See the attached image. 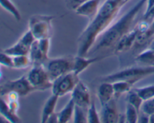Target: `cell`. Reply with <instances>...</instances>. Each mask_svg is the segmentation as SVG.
Masks as SVG:
<instances>
[{"label": "cell", "mask_w": 154, "mask_h": 123, "mask_svg": "<svg viewBox=\"0 0 154 123\" xmlns=\"http://www.w3.org/2000/svg\"><path fill=\"white\" fill-rule=\"evenodd\" d=\"M124 0H106L78 38V55L86 56L96 39L110 27L122 7Z\"/></svg>", "instance_id": "1"}, {"label": "cell", "mask_w": 154, "mask_h": 123, "mask_svg": "<svg viewBox=\"0 0 154 123\" xmlns=\"http://www.w3.org/2000/svg\"><path fill=\"white\" fill-rule=\"evenodd\" d=\"M147 0H139L135 5L131 8L125 14H123L117 22L109 27L101 38L96 46V50L111 48L115 46L117 42L124 34L131 30L132 24L137 15L146 4Z\"/></svg>", "instance_id": "2"}, {"label": "cell", "mask_w": 154, "mask_h": 123, "mask_svg": "<svg viewBox=\"0 0 154 123\" xmlns=\"http://www.w3.org/2000/svg\"><path fill=\"white\" fill-rule=\"evenodd\" d=\"M154 74V67L135 66L127 68L114 74L105 76L102 78V82H114L116 81H126L132 86L141 80Z\"/></svg>", "instance_id": "3"}, {"label": "cell", "mask_w": 154, "mask_h": 123, "mask_svg": "<svg viewBox=\"0 0 154 123\" xmlns=\"http://www.w3.org/2000/svg\"><path fill=\"white\" fill-rule=\"evenodd\" d=\"M26 76L35 90L42 91L52 87V80L47 68L42 64H35Z\"/></svg>", "instance_id": "4"}, {"label": "cell", "mask_w": 154, "mask_h": 123, "mask_svg": "<svg viewBox=\"0 0 154 123\" xmlns=\"http://www.w3.org/2000/svg\"><path fill=\"white\" fill-rule=\"evenodd\" d=\"M54 16L48 15H35L29 22V29L35 39L50 38L52 29V20Z\"/></svg>", "instance_id": "5"}, {"label": "cell", "mask_w": 154, "mask_h": 123, "mask_svg": "<svg viewBox=\"0 0 154 123\" xmlns=\"http://www.w3.org/2000/svg\"><path fill=\"white\" fill-rule=\"evenodd\" d=\"M78 76L79 75L76 74L74 71H71L57 77L53 81L51 87L52 94L62 97L68 93L72 92L80 81Z\"/></svg>", "instance_id": "6"}, {"label": "cell", "mask_w": 154, "mask_h": 123, "mask_svg": "<svg viewBox=\"0 0 154 123\" xmlns=\"http://www.w3.org/2000/svg\"><path fill=\"white\" fill-rule=\"evenodd\" d=\"M74 59L75 57L66 56L50 60L46 68L52 81L65 74L73 71Z\"/></svg>", "instance_id": "7"}, {"label": "cell", "mask_w": 154, "mask_h": 123, "mask_svg": "<svg viewBox=\"0 0 154 123\" xmlns=\"http://www.w3.org/2000/svg\"><path fill=\"white\" fill-rule=\"evenodd\" d=\"M35 91L26 76H23L14 80H11L1 85V96H5L10 92L17 93L20 96H26Z\"/></svg>", "instance_id": "8"}, {"label": "cell", "mask_w": 154, "mask_h": 123, "mask_svg": "<svg viewBox=\"0 0 154 123\" xmlns=\"http://www.w3.org/2000/svg\"><path fill=\"white\" fill-rule=\"evenodd\" d=\"M72 98L75 105L83 108H87L91 103V95L88 86L80 80L72 92Z\"/></svg>", "instance_id": "9"}, {"label": "cell", "mask_w": 154, "mask_h": 123, "mask_svg": "<svg viewBox=\"0 0 154 123\" xmlns=\"http://www.w3.org/2000/svg\"><path fill=\"white\" fill-rule=\"evenodd\" d=\"M137 34H138V30L136 28L130 30L129 32L124 34L115 45V49H114L115 53L120 54L126 52L129 50L132 46H135Z\"/></svg>", "instance_id": "10"}, {"label": "cell", "mask_w": 154, "mask_h": 123, "mask_svg": "<svg viewBox=\"0 0 154 123\" xmlns=\"http://www.w3.org/2000/svg\"><path fill=\"white\" fill-rule=\"evenodd\" d=\"M102 119L103 122L116 123L120 121V115L117 110V104L114 98L102 106Z\"/></svg>", "instance_id": "11"}, {"label": "cell", "mask_w": 154, "mask_h": 123, "mask_svg": "<svg viewBox=\"0 0 154 123\" xmlns=\"http://www.w3.org/2000/svg\"><path fill=\"white\" fill-rule=\"evenodd\" d=\"M101 1L102 0H89L78 6L75 10V13L86 17L94 16L99 10Z\"/></svg>", "instance_id": "12"}, {"label": "cell", "mask_w": 154, "mask_h": 123, "mask_svg": "<svg viewBox=\"0 0 154 123\" xmlns=\"http://www.w3.org/2000/svg\"><path fill=\"white\" fill-rule=\"evenodd\" d=\"M104 57H93V58H87L85 56H77L74 59V68L73 71L76 74L79 75L83 71L86 70L89 66L92 65L95 62L103 59Z\"/></svg>", "instance_id": "13"}, {"label": "cell", "mask_w": 154, "mask_h": 123, "mask_svg": "<svg viewBox=\"0 0 154 123\" xmlns=\"http://www.w3.org/2000/svg\"><path fill=\"white\" fill-rule=\"evenodd\" d=\"M97 95L102 106L114 98V92L112 82H102L98 88Z\"/></svg>", "instance_id": "14"}, {"label": "cell", "mask_w": 154, "mask_h": 123, "mask_svg": "<svg viewBox=\"0 0 154 123\" xmlns=\"http://www.w3.org/2000/svg\"><path fill=\"white\" fill-rule=\"evenodd\" d=\"M59 98H60L59 96L52 94L50 96L49 98L46 100L45 105H44L43 110H42V118H41L42 122H47V120L48 119V118L53 113L55 112L56 106H57Z\"/></svg>", "instance_id": "15"}, {"label": "cell", "mask_w": 154, "mask_h": 123, "mask_svg": "<svg viewBox=\"0 0 154 123\" xmlns=\"http://www.w3.org/2000/svg\"><path fill=\"white\" fill-rule=\"evenodd\" d=\"M135 61L141 66L154 67V50L151 47L144 50L135 57Z\"/></svg>", "instance_id": "16"}, {"label": "cell", "mask_w": 154, "mask_h": 123, "mask_svg": "<svg viewBox=\"0 0 154 123\" xmlns=\"http://www.w3.org/2000/svg\"><path fill=\"white\" fill-rule=\"evenodd\" d=\"M30 47L25 44L23 42L21 41L20 40H18L16 44L12 45L10 47H8L3 50V52H6L8 55L11 56H22L26 55L28 56L29 53Z\"/></svg>", "instance_id": "17"}, {"label": "cell", "mask_w": 154, "mask_h": 123, "mask_svg": "<svg viewBox=\"0 0 154 123\" xmlns=\"http://www.w3.org/2000/svg\"><path fill=\"white\" fill-rule=\"evenodd\" d=\"M29 56L32 62H33L34 64H42V62H44L48 58V56H45L39 48L37 39L35 40V42L30 47Z\"/></svg>", "instance_id": "18"}, {"label": "cell", "mask_w": 154, "mask_h": 123, "mask_svg": "<svg viewBox=\"0 0 154 123\" xmlns=\"http://www.w3.org/2000/svg\"><path fill=\"white\" fill-rule=\"evenodd\" d=\"M75 104L74 102L73 99L71 98L69 100L66 106L63 107V109L58 112L59 122L65 123L69 122L72 118V116H74V111H75Z\"/></svg>", "instance_id": "19"}, {"label": "cell", "mask_w": 154, "mask_h": 123, "mask_svg": "<svg viewBox=\"0 0 154 123\" xmlns=\"http://www.w3.org/2000/svg\"><path fill=\"white\" fill-rule=\"evenodd\" d=\"M0 113L8 120L9 122H20L21 119L18 117L17 114L12 112L8 105L7 101L0 95Z\"/></svg>", "instance_id": "20"}, {"label": "cell", "mask_w": 154, "mask_h": 123, "mask_svg": "<svg viewBox=\"0 0 154 123\" xmlns=\"http://www.w3.org/2000/svg\"><path fill=\"white\" fill-rule=\"evenodd\" d=\"M154 39V32L151 28L145 32H138L136 40H135V46L138 47H142L145 45L150 44Z\"/></svg>", "instance_id": "21"}, {"label": "cell", "mask_w": 154, "mask_h": 123, "mask_svg": "<svg viewBox=\"0 0 154 123\" xmlns=\"http://www.w3.org/2000/svg\"><path fill=\"white\" fill-rule=\"evenodd\" d=\"M114 92V99H118L124 93L129 92L132 89V85L126 81H116L112 82Z\"/></svg>", "instance_id": "22"}, {"label": "cell", "mask_w": 154, "mask_h": 123, "mask_svg": "<svg viewBox=\"0 0 154 123\" xmlns=\"http://www.w3.org/2000/svg\"><path fill=\"white\" fill-rule=\"evenodd\" d=\"M0 5L7 10L8 12L12 14V16L17 20H20L21 14L20 13L17 8L15 6V4L12 2L11 0H0Z\"/></svg>", "instance_id": "23"}, {"label": "cell", "mask_w": 154, "mask_h": 123, "mask_svg": "<svg viewBox=\"0 0 154 123\" xmlns=\"http://www.w3.org/2000/svg\"><path fill=\"white\" fill-rule=\"evenodd\" d=\"M5 96H6V98H7V103L11 110L14 113L17 114V111L20 107L19 94L16 92H10Z\"/></svg>", "instance_id": "24"}, {"label": "cell", "mask_w": 154, "mask_h": 123, "mask_svg": "<svg viewBox=\"0 0 154 123\" xmlns=\"http://www.w3.org/2000/svg\"><path fill=\"white\" fill-rule=\"evenodd\" d=\"M127 102L128 104H130L131 105L135 107L137 109V110L140 112L141 110V105L143 104V99L140 97L139 94L136 92L134 89H131L130 91L128 92L127 95Z\"/></svg>", "instance_id": "25"}, {"label": "cell", "mask_w": 154, "mask_h": 123, "mask_svg": "<svg viewBox=\"0 0 154 123\" xmlns=\"http://www.w3.org/2000/svg\"><path fill=\"white\" fill-rule=\"evenodd\" d=\"M32 62L29 56L26 55L13 56V68L23 69L29 67Z\"/></svg>", "instance_id": "26"}, {"label": "cell", "mask_w": 154, "mask_h": 123, "mask_svg": "<svg viewBox=\"0 0 154 123\" xmlns=\"http://www.w3.org/2000/svg\"><path fill=\"white\" fill-rule=\"evenodd\" d=\"M134 90L139 94L143 100H149L154 98V84L141 88H134Z\"/></svg>", "instance_id": "27"}, {"label": "cell", "mask_w": 154, "mask_h": 123, "mask_svg": "<svg viewBox=\"0 0 154 123\" xmlns=\"http://www.w3.org/2000/svg\"><path fill=\"white\" fill-rule=\"evenodd\" d=\"M87 121H88V122L99 123L101 122L100 117H99V113H98L97 112L96 104H95V102L94 100H93V99H92L90 106L87 107Z\"/></svg>", "instance_id": "28"}, {"label": "cell", "mask_w": 154, "mask_h": 123, "mask_svg": "<svg viewBox=\"0 0 154 123\" xmlns=\"http://www.w3.org/2000/svg\"><path fill=\"white\" fill-rule=\"evenodd\" d=\"M126 121L129 123H135L138 120V116L139 112L137 110L135 107H134L130 104H127L126 110Z\"/></svg>", "instance_id": "29"}, {"label": "cell", "mask_w": 154, "mask_h": 123, "mask_svg": "<svg viewBox=\"0 0 154 123\" xmlns=\"http://www.w3.org/2000/svg\"><path fill=\"white\" fill-rule=\"evenodd\" d=\"M84 109L85 108H83L81 106H78V105H75V111H74V122H88V121H87V112H84Z\"/></svg>", "instance_id": "30"}, {"label": "cell", "mask_w": 154, "mask_h": 123, "mask_svg": "<svg viewBox=\"0 0 154 123\" xmlns=\"http://www.w3.org/2000/svg\"><path fill=\"white\" fill-rule=\"evenodd\" d=\"M141 112L147 114L149 116L154 113V100L153 99H149L143 101L141 107ZM140 110V111H141Z\"/></svg>", "instance_id": "31"}, {"label": "cell", "mask_w": 154, "mask_h": 123, "mask_svg": "<svg viewBox=\"0 0 154 123\" xmlns=\"http://www.w3.org/2000/svg\"><path fill=\"white\" fill-rule=\"evenodd\" d=\"M0 64L5 67L13 68V56L2 51L0 52Z\"/></svg>", "instance_id": "32"}, {"label": "cell", "mask_w": 154, "mask_h": 123, "mask_svg": "<svg viewBox=\"0 0 154 123\" xmlns=\"http://www.w3.org/2000/svg\"><path fill=\"white\" fill-rule=\"evenodd\" d=\"M153 19H154V6H153L150 10H146L144 14V20L148 21L149 22L151 23V22L153 20Z\"/></svg>", "instance_id": "33"}, {"label": "cell", "mask_w": 154, "mask_h": 123, "mask_svg": "<svg viewBox=\"0 0 154 123\" xmlns=\"http://www.w3.org/2000/svg\"><path fill=\"white\" fill-rule=\"evenodd\" d=\"M89 1V0H69V7L70 9L75 10L77 8L79 5H81L83 3Z\"/></svg>", "instance_id": "34"}, {"label": "cell", "mask_w": 154, "mask_h": 123, "mask_svg": "<svg viewBox=\"0 0 154 123\" xmlns=\"http://www.w3.org/2000/svg\"><path fill=\"white\" fill-rule=\"evenodd\" d=\"M138 122H150V116L141 112V113L138 116Z\"/></svg>", "instance_id": "35"}, {"label": "cell", "mask_w": 154, "mask_h": 123, "mask_svg": "<svg viewBox=\"0 0 154 123\" xmlns=\"http://www.w3.org/2000/svg\"><path fill=\"white\" fill-rule=\"evenodd\" d=\"M47 122H59V117H58V113H53L51 116L48 118V119L47 120Z\"/></svg>", "instance_id": "36"}, {"label": "cell", "mask_w": 154, "mask_h": 123, "mask_svg": "<svg viewBox=\"0 0 154 123\" xmlns=\"http://www.w3.org/2000/svg\"><path fill=\"white\" fill-rule=\"evenodd\" d=\"M146 4H147V7H146L145 11L146 10H150L153 6H154V0H147Z\"/></svg>", "instance_id": "37"}, {"label": "cell", "mask_w": 154, "mask_h": 123, "mask_svg": "<svg viewBox=\"0 0 154 123\" xmlns=\"http://www.w3.org/2000/svg\"><path fill=\"white\" fill-rule=\"evenodd\" d=\"M0 122H9L8 120L6 118H5L4 116H3L2 115L1 113H0Z\"/></svg>", "instance_id": "38"}, {"label": "cell", "mask_w": 154, "mask_h": 123, "mask_svg": "<svg viewBox=\"0 0 154 123\" xmlns=\"http://www.w3.org/2000/svg\"><path fill=\"white\" fill-rule=\"evenodd\" d=\"M150 122L154 123V113L152 114L151 116H150Z\"/></svg>", "instance_id": "39"}, {"label": "cell", "mask_w": 154, "mask_h": 123, "mask_svg": "<svg viewBox=\"0 0 154 123\" xmlns=\"http://www.w3.org/2000/svg\"><path fill=\"white\" fill-rule=\"evenodd\" d=\"M150 28H151V29L153 30V32H154V19L151 22V23H150Z\"/></svg>", "instance_id": "40"}, {"label": "cell", "mask_w": 154, "mask_h": 123, "mask_svg": "<svg viewBox=\"0 0 154 123\" xmlns=\"http://www.w3.org/2000/svg\"><path fill=\"white\" fill-rule=\"evenodd\" d=\"M150 47H151L152 49H153V50H154V39H153V41H152V43H151V46H150Z\"/></svg>", "instance_id": "41"}, {"label": "cell", "mask_w": 154, "mask_h": 123, "mask_svg": "<svg viewBox=\"0 0 154 123\" xmlns=\"http://www.w3.org/2000/svg\"><path fill=\"white\" fill-rule=\"evenodd\" d=\"M2 71L0 70V80L2 79Z\"/></svg>", "instance_id": "42"}, {"label": "cell", "mask_w": 154, "mask_h": 123, "mask_svg": "<svg viewBox=\"0 0 154 123\" xmlns=\"http://www.w3.org/2000/svg\"><path fill=\"white\" fill-rule=\"evenodd\" d=\"M124 1H125V2H129V0H124Z\"/></svg>", "instance_id": "43"}, {"label": "cell", "mask_w": 154, "mask_h": 123, "mask_svg": "<svg viewBox=\"0 0 154 123\" xmlns=\"http://www.w3.org/2000/svg\"><path fill=\"white\" fill-rule=\"evenodd\" d=\"M0 95H1V86H0Z\"/></svg>", "instance_id": "44"}, {"label": "cell", "mask_w": 154, "mask_h": 123, "mask_svg": "<svg viewBox=\"0 0 154 123\" xmlns=\"http://www.w3.org/2000/svg\"><path fill=\"white\" fill-rule=\"evenodd\" d=\"M1 66H2V64H0V70H1Z\"/></svg>", "instance_id": "45"}, {"label": "cell", "mask_w": 154, "mask_h": 123, "mask_svg": "<svg viewBox=\"0 0 154 123\" xmlns=\"http://www.w3.org/2000/svg\"><path fill=\"white\" fill-rule=\"evenodd\" d=\"M153 100H154V98H153Z\"/></svg>", "instance_id": "46"}]
</instances>
